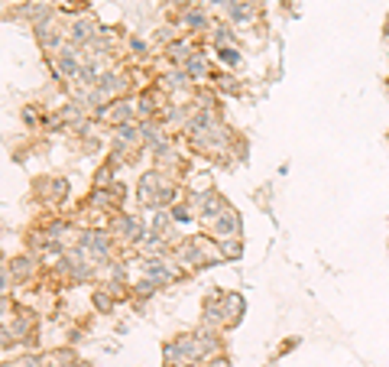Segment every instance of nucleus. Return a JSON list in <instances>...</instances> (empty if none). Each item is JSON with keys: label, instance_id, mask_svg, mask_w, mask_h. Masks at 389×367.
Returning <instances> with one entry per match:
<instances>
[{"label": "nucleus", "instance_id": "obj_1", "mask_svg": "<svg viewBox=\"0 0 389 367\" xmlns=\"http://www.w3.org/2000/svg\"><path fill=\"white\" fill-rule=\"evenodd\" d=\"M162 357H166V364H205V351H201L195 332H182L172 341H166Z\"/></svg>", "mask_w": 389, "mask_h": 367}, {"label": "nucleus", "instance_id": "obj_2", "mask_svg": "<svg viewBox=\"0 0 389 367\" xmlns=\"http://www.w3.org/2000/svg\"><path fill=\"white\" fill-rule=\"evenodd\" d=\"M185 267H179L172 257H143V276L156 280L159 286H169V283L185 280Z\"/></svg>", "mask_w": 389, "mask_h": 367}, {"label": "nucleus", "instance_id": "obj_3", "mask_svg": "<svg viewBox=\"0 0 389 367\" xmlns=\"http://www.w3.org/2000/svg\"><path fill=\"white\" fill-rule=\"evenodd\" d=\"M95 120L107 124V127H124V124H133L137 120V101H126V97H114L107 101L104 108L95 111Z\"/></svg>", "mask_w": 389, "mask_h": 367}, {"label": "nucleus", "instance_id": "obj_4", "mask_svg": "<svg viewBox=\"0 0 389 367\" xmlns=\"http://www.w3.org/2000/svg\"><path fill=\"white\" fill-rule=\"evenodd\" d=\"M169 179H172V176H166L162 169H146V173L140 176V182H137V202L140 205L156 211L159 208V192L166 189Z\"/></svg>", "mask_w": 389, "mask_h": 367}, {"label": "nucleus", "instance_id": "obj_5", "mask_svg": "<svg viewBox=\"0 0 389 367\" xmlns=\"http://www.w3.org/2000/svg\"><path fill=\"white\" fill-rule=\"evenodd\" d=\"M111 231H114V238H124V241H130V244H140V241L149 234V225L140 215H133V211H117L114 221H111Z\"/></svg>", "mask_w": 389, "mask_h": 367}, {"label": "nucleus", "instance_id": "obj_6", "mask_svg": "<svg viewBox=\"0 0 389 367\" xmlns=\"http://www.w3.org/2000/svg\"><path fill=\"white\" fill-rule=\"evenodd\" d=\"M101 26H97L95 17H78V20L68 26V43L78 46V49H88V46L95 43L97 36H101Z\"/></svg>", "mask_w": 389, "mask_h": 367}, {"label": "nucleus", "instance_id": "obj_7", "mask_svg": "<svg viewBox=\"0 0 389 367\" xmlns=\"http://www.w3.org/2000/svg\"><path fill=\"white\" fill-rule=\"evenodd\" d=\"M95 88L107 97V101H114V97H124L126 91H130V78H126L124 72H117V68H107L104 75L97 78Z\"/></svg>", "mask_w": 389, "mask_h": 367}, {"label": "nucleus", "instance_id": "obj_8", "mask_svg": "<svg viewBox=\"0 0 389 367\" xmlns=\"http://www.w3.org/2000/svg\"><path fill=\"white\" fill-rule=\"evenodd\" d=\"M243 231V221H240V211H234V208H227L214 225H211V238L214 241H227V238H240Z\"/></svg>", "mask_w": 389, "mask_h": 367}, {"label": "nucleus", "instance_id": "obj_9", "mask_svg": "<svg viewBox=\"0 0 389 367\" xmlns=\"http://www.w3.org/2000/svg\"><path fill=\"white\" fill-rule=\"evenodd\" d=\"M32 30H36V43H39L46 53H59L65 46V30L55 20L39 23V26H32Z\"/></svg>", "mask_w": 389, "mask_h": 367}, {"label": "nucleus", "instance_id": "obj_10", "mask_svg": "<svg viewBox=\"0 0 389 367\" xmlns=\"http://www.w3.org/2000/svg\"><path fill=\"white\" fill-rule=\"evenodd\" d=\"M36 195H39L46 205H59V202L68 198V179H62V176L42 179V182H36Z\"/></svg>", "mask_w": 389, "mask_h": 367}, {"label": "nucleus", "instance_id": "obj_11", "mask_svg": "<svg viewBox=\"0 0 389 367\" xmlns=\"http://www.w3.org/2000/svg\"><path fill=\"white\" fill-rule=\"evenodd\" d=\"M36 325H39V315L30 312V309H20V312L13 315L10 332L17 335L20 345H32V338H36Z\"/></svg>", "mask_w": 389, "mask_h": 367}, {"label": "nucleus", "instance_id": "obj_12", "mask_svg": "<svg viewBox=\"0 0 389 367\" xmlns=\"http://www.w3.org/2000/svg\"><path fill=\"white\" fill-rule=\"evenodd\" d=\"M149 227H153L156 234H162V238H166L172 247L179 244V225H175L172 211H166V208H156V211H153V221H149Z\"/></svg>", "mask_w": 389, "mask_h": 367}, {"label": "nucleus", "instance_id": "obj_13", "mask_svg": "<svg viewBox=\"0 0 389 367\" xmlns=\"http://www.w3.org/2000/svg\"><path fill=\"white\" fill-rule=\"evenodd\" d=\"M195 335H198V345L205 351V361L214 355H224V338H221V328H211V325H198L195 328Z\"/></svg>", "mask_w": 389, "mask_h": 367}, {"label": "nucleus", "instance_id": "obj_14", "mask_svg": "<svg viewBox=\"0 0 389 367\" xmlns=\"http://www.w3.org/2000/svg\"><path fill=\"white\" fill-rule=\"evenodd\" d=\"M179 23L185 26V30H191V32H208V30H214V26H211V17L205 13V7H201V3L189 7V10L182 13Z\"/></svg>", "mask_w": 389, "mask_h": 367}, {"label": "nucleus", "instance_id": "obj_15", "mask_svg": "<svg viewBox=\"0 0 389 367\" xmlns=\"http://www.w3.org/2000/svg\"><path fill=\"white\" fill-rule=\"evenodd\" d=\"M224 312H227V328H237L247 312V299H243L240 292H227L224 296Z\"/></svg>", "mask_w": 389, "mask_h": 367}, {"label": "nucleus", "instance_id": "obj_16", "mask_svg": "<svg viewBox=\"0 0 389 367\" xmlns=\"http://www.w3.org/2000/svg\"><path fill=\"white\" fill-rule=\"evenodd\" d=\"M182 72H185L191 82H201V78H208L211 68H208V59H205V53H198V49H195V53H191L189 59L182 62Z\"/></svg>", "mask_w": 389, "mask_h": 367}, {"label": "nucleus", "instance_id": "obj_17", "mask_svg": "<svg viewBox=\"0 0 389 367\" xmlns=\"http://www.w3.org/2000/svg\"><path fill=\"white\" fill-rule=\"evenodd\" d=\"M7 263H10V270H13V276H17V283L30 280L32 273L39 270V257H32V254H23V257H13V260H7Z\"/></svg>", "mask_w": 389, "mask_h": 367}, {"label": "nucleus", "instance_id": "obj_18", "mask_svg": "<svg viewBox=\"0 0 389 367\" xmlns=\"http://www.w3.org/2000/svg\"><path fill=\"white\" fill-rule=\"evenodd\" d=\"M253 10H256V3L253 0H231V7H227V20L231 23H250L253 20Z\"/></svg>", "mask_w": 389, "mask_h": 367}, {"label": "nucleus", "instance_id": "obj_19", "mask_svg": "<svg viewBox=\"0 0 389 367\" xmlns=\"http://www.w3.org/2000/svg\"><path fill=\"white\" fill-rule=\"evenodd\" d=\"M191 53H195V49H191V43H185V39H175V43L166 46V59H169V62H175L179 68H182V62H185Z\"/></svg>", "mask_w": 389, "mask_h": 367}, {"label": "nucleus", "instance_id": "obj_20", "mask_svg": "<svg viewBox=\"0 0 389 367\" xmlns=\"http://www.w3.org/2000/svg\"><path fill=\"white\" fill-rule=\"evenodd\" d=\"M169 211H172V218H175V225H195V215H198L191 202H175Z\"/></svg>", "mask_w": 389, "mask_h": 367}, {"label": "nucleus", "instance_id": "obj_21", "mask_svg": "<svg viewBox=\"0 0 389 367\" xmlns=\"http://www.w3.org/2000/svg\"><path fill=\"white\" fill-rule=\"evenodd\" d=\"M218 55V62L227 65V68H237L240 65V46H221V49H214Z\"/></svg>", "mask_w": 389, "mask_h": 367}, {"label": "nucleus", "instance_id": "obj_22", "mask_svg": "<svg viewBox=\"0 0 389 367\" xmlns=\"http://www.w3.org/2000/svg\"><path fill=\"white\" fill-rule=\"evenodd\" d=\"M91 299H95V309H97V312H111V309L117 305V299L104 290V286H97V290L91 292Z\"/></svg>", "mask_w": 389, "mask_h": 367}, {"label": "nucleus", "instance_id": "obj_23", "mask_svg": "<svg viewBox=\"0 0 389 367\" xmlns=\"http://www.w3.org/2000/svg\"><path fill=\"white\" fill-rule=\"evenodd\" d=\"M156 290H162V286H159L156 280H149V276H140V280L133 283V296H137V299H149Z\"/></svg>", "mask_w": 389, "mask_h": 367}, {"label": "nucleus", "instance_id": "obj_24", "mask_svg": "<svg viewBox=\"0 0 389 367\" xmlns=\"http://www.w3.org/2000/svg\"><path fill=\"white\" fill-rule=\"evenodd\" d=\"M211 39H214V49H221V46H237V36L231 32V26H214V30H211Z\"/></svg>", "mask_w": 389, "mask_h": 367}, {"label": "nucleus", "instance_id": "obj_25", "mask_svg": "<svg viewBox=\"0 0 389 367\" xmlns=\"http://www.w3.org/2000/svg\"><path fill=\"white\" fill-rule=\"evenodd\" d=\"M218 247H221L224 260H237L243 254V241L240 238H227V241H218Z\"/></svg>", "mask_w": 389, "mask_h": 367}, {"label": "nucleus", "instance_id": "obj_26", "mask_svg": "<svg viewBox=\"0 0 389 367\" xmlns=\"http://www.w3.org/2000/svg\"><path fill=\"white\" fill-rule=\"evenodd\" d=\"M211 78H214V88H218V91H227V95H240L243 91L234 75H211Z\"/></svg>", "mask_w": 389, "mask_h": 367}, {"label": "nucleus", "instance_id": "obj_27", "mask_svg": "<svg viewBox=\"0 0 389 367\" xmlns=\"http://www.w3.org/2000/svg\"><path fill=\"white\" fill-rule=\"evenodd\" d=\"M10 367H46V357L42 355H20L13 357V361H7Z\"/></svg>", "mask_w": 389, "mask_h": 367}, {"label": "nucleus", "instance_id": "obj_28", "mask_svg": "<svg viewBox=\"0 0 389 367\" xmlns=\"http://www.w3.org/2000/svg\"><path fill=\"white\" fill-rule=\"evenodd\" d=\"M205 367H231V357H227V355H214V357H208V361H205Z\"/></svg>", "mask_w": 389, "mask_h": 367}, {"label": "nucleus", "instance_id": "obj_29", "mask_svg": "<svg viewBox=\"0 0 389 367\" xmlns=\"http://www.w3.org/2000/svg\"><path fill=\"white\" fill-rule=\"evenodd\" d=\"M130 53L133 55H146V43L140 36H130Z\"/></svg>", "mask_w": 389, "mask_h": 367}, {"label": "nucleus", "instance_id": "obj_30", "mask_svg": "<svg viewBox=\"0 0 389 367\" xmlns=\"http://www.w3.org/2000/svg\"><path fill=\"white\" fill-rule=\"evenodd\" d=\"M23 120H26L30 127H36V114H32V108H26V111H23Z\"/></svg>", "mask_w": 389, "mask_h": 367}, {"label": "nucleus", "instance_id": "obj_31", "mask_svg": "<svg viewBox=\"0 0 389 367\" xmlns=\"http://www.w3.org/2000/svg\"><path fill=\"white\" fill-rule=\"evenodd\" d=\"M208 3H214V7H221V10H227V7H231V0H208Z\"/></svg>", "mask_w": 389, "mask_h": 367}, {"label": "nucleus", "instance_id": "obj_32", "mask_svg": "<svg viewBox=\"0 0 389 367\" xmlns=\"http://www.w3.org/2000/svg\"><path fill=\"white\" fill-rule=\"evenodd\" d=\"M383 32H386V39H389V17H386V26H383Z\"/></svg>", "mask_w": 389, "mask_h": 367}, {"label": "nucleus", "instance_id": "obj_33", "mask_svg": "<svg viewBox=\"0 0 389 367\" xmlns=\"http://www.w3.org/2000/svg\"><path fill=\"white\" fill-rule=\"evenodd\" d=\"M166 367H185V364H166Z\"/></svg>", "mask_w": 389, "mask_h": 367}, {"label": "nucleus", "instance_id": "obj_34", "mask_svg": "<svg viewBox=\"0 0 389 367\" xmlns=\"http://www.w3.org/2000/svg\"><path fill=\"white\" fill-rule=\"evenodd\" d=\"M3 367H10V364H7V361H3Z\"/></svg>", "mask_w": 389, "mask_h": 367}, {"label": "nucleus", "instance_id": "obj_35", "mask_svg": "<svg viewBox=\"0 0 389 367\" xmlns=\"http://www.w3.org/2000/svg\"><path fill=\"white\" fill-rule=\"evenodd\" d=\"M386 91H389V82H386Z\"/></svg>", "mask_w": 389, "mask_h": 367}]
</instances>
